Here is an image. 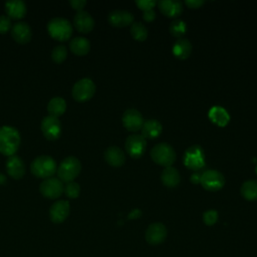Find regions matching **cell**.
Segmentation results:
<instances>
[{"mask_svg":"<svg viewBox=\"0 0 257 257\" xmlns=\"http://www.w3.org/2000/svg\"><path fill=\"white\" fill-rule=\"evenodd\" d=\"M21 138L19 132L10 125L0 126V153L11 157L15 155L20 146Z\"/></svg>","mask_w":257,"mask_h":257,"instance_id":"cell-1","label":"cell"},{"mask_svg":"<svg viewBox=\"0 0 257 257\" xmlns=\"http://www.w3.org/2000/svg\"><path fill=\"white\" fill-rule=\"evenodd\" d=\"M47 31L52 38L58 41H65L72 35V25L66 18L54 17L48 21Z\"/></svg>","mask_w":257,"mask_h":257,"instance_id":"cell-2","label":"cell"},{"mask_svg":"<svg viewBox=\"0 0 257 257\" xmlns=\"http://www.w3.org/2000/svg\"><path fill=\"white\" fill-rule=\"evenodd\" d=\"M57 167L53 158L49 156H39L30 165L31 173L41 179L51 178L56 173Z\"/></svg>","mask_w":257,"mask_h":257,"instance_id":"cell-3","label":"cell"},{"mask_svg":"<svg viewBox=\"0 0 257 257\" xmlns=\"http://www.w3.org/2000/svg\"><path fill=\"white\" fill-rule=\"evenodd\" d=\"M81 171V163L75 157H67L61 161L57 167V177L61 182H73Z\"/></svg>","mask_w":257,"mask_h":257,"instance_id":"cell-4","label":"cell"},{"mask_svg":"<svg viewBox=\"0 0 257 257\" xmlns=\"http://www.w3.org/2000/svg\"><path fill=\"white\" fill-rule=\"evenodd\" d=\"M153 161L164 167H171L176 161V152L173 147L167 143H160L151 150Z\"/></svg>","mask_w":257,"mask_h":257,"instance_id":"cell-5","label":"cell"},{"mask_svg":"<svg viewBox=\"0 0 257 257\" xmlns=\"http://www.w3.org/2000/svg\"><path fill=\"white\" fill-rule=\"evenodd\" d=\"M95 92V84L90 78H81L77 80L71 90L72 96L75 100L79 102H84L89 100Z\"/></svg>","mask_w":257,"mask_h":257,"instance_id":"cell-6","label":"cell"},{"mask_svg":"<svg viewBox=\"0 0 257 257\" xmlns=\"http://www.w3.org/2000/svg\"><path fill=\"white\" fill-rule=\"evenodd\" d=\"M200 184L207 191L216 192L223 188L225 178L223 174L217 170H207L201 174Z\"/></svg>","mask_w":257,"mask_h":257,"instance_id":"cell-7","label":"cell"},{"mask_svg":"<svg viewBox=\"0 0 257 257\" xmlns=\"http://www.w3.org/2000/svg\"><path fill=\"white\" fill-rule=\"evenodd\" d=\"M183 161L184 165L191 170L196 171L203 168L205 166V156L203 149L198 145L190 147L185 152Z\"/></svg>","mask_w":257,"mask_h":257,"instance_id":"cell-8","label":"cell"},{"mask_svg":"<svg viewBox=\"0 0 257 257\" xmlns=\"http://www.w3.org/2000/svg\"><path fill=\"white\" fill-rule=\"evenodd\" d=\"M64 185L58 178H48L43 180L39 185V192L41 195L48 199H57L63 193Z\"/></svg>","mask_w":257,"mask_h":257,"instance_id":"cell-9","label":"cell"},{"mask_svg":"<svg viewBox=\"0 0 257 257\" xmlns=\"http://www.w3.org/2000/svg\"><path fill=\"white\" fill-rule=\"evenodd\" d=\"M124 147L126 153L134 159L141 158L147 148V141L142 135H131L125 139Z\"/></svg>","mask_w":257,"mask_h":257,"instance_id":"cell-10","label":"cell"},{"mask_svg":"<svg viewBox=\"0 0 257 257\" xmlns=\"http://www.w3.org/2000/svg\"><path fill=\"white\" fill-rule=\"evenodd\" d=\"M41 132L46 140L55 141L61 135V123L58 117L47 115L41 120Z\"/></svg>","mask_w":257,"mask_h":257,"instance_id":"cell-11","label":"cell"},{"mask_svg":"<svg viewBox=\"0 0 257 257\" xmlns=\"http://www.w3.org/2000/svg\"><path fill=\"white\" fill-rule=\"evenodd\" d=\"M167 228L164 224L156 222L149 225L146 230V241L153 246L163 243L167 238Z\"/></svg>","mask_w":257,"mask_h":257,"instance_id":"cell-12","label":"cell"},{"mask_svg":"<svg viewBox=\"0 0 257 257\" xmlns=\"http://www.w3.org/2000/svg\"><path fill=\"white\" fill-rule=\"evenodd\" d=\"M122 125L130 132H138L144 124V117L142 113L136 108L126 109L121 117Z\"/></svg>","mask_w":257,"mask_h":257,"instance_id":"cell-13","label":"cell"},{"mask_svg":"<svg viewBox=\"0 0 257 257\" xmlns=\"http://www.w3.org/2000/svg\"><path fill=\"white\" fill-rule=\"evenodd\" d=\"M70 205L68 201L59 200L54 202L49 209L50 220L55 224L62 223L69 215Z\"/></svg>","mask_w":257,"mask_h":257,"instance_id":"cell-14","label":"cell"},{"mask_svg":"<svg viewBox=\"0 0 257 257\" xmlns=\"http://www.w3.org/2000/svg\"><path fill=\"white\" fill-rule=\"evenodd\" d=\"M107 20L114 27H125L134 22V15L127 10L115 9L108 14Z\"/></svg>","mask_w":257,"mask_h":257,"instance_id":"cell-15","label":"cell"},{"mask_svg":"<svg viewBox=\"0 0 257 257\" xmlns=\"http://www.w3.org/2000/svg\"><path fill=\"white\" fill-rule=\"evenodd\" d=\"M11 36L18 43H27L32 37V30L26 22H16L11 27Z\"/></svg>","mask_w":257,"mask_h":257,"instance_id":"cell-16","label":"cell"},{"mask_svg":"<svg viewBox=\"0 0 257 257\" xmlns=\"http://www.w3.org/2000/svg\"><path fill=\"white\" fill-rule=\"evenodd\" d=\"M73 25L77 31L81 33H88L94 27V19L86 11H78L73 17Z\"/></svg>","mask_w":257,"mask_h":257,"instance_id":"cell-17","label":"cell"},{"mask_svg":"<svg viewBox=\"0 0 257 257\" xmlns=\"http://www.w3.org/2000/svg\"><path fill=\"white\" fill-rule=\"evenodd\" d=\"M6 170L12 179L19 180L25 174V165L20 157L13 155L8 157L6 161Z\"/></svg>","mask_w":257,"mask_h":257,"instance_id":"cell-18","label":"cell"},{"mask_svg":"<svg viewBox=\"0 0 257 257\" xmlns=\"http://www.w3.org/2000/svg\"><path fill=\"white\" fill-rule=\"evenodd\" d=\"M157 5L164 15L171 18H176L183 12V4L179 0H161Z\"/></svg>","mask_w":257,"mask_h":257,"instance_id":"cell-19","label":"cell"},{"mask_svg":"<svg viewBox=\"0 0 257 257\" xmlns=\"http://www.w3.org/2000/svg\"><path fill=\"white\" fill-rule=\"evenodd\" d=\"M105 162L112 167H120L125 162V155L123 151L115 146L108 147L103 154Z\"/></svg>","mask_w":257,"mask_h":257,"instance_id":"cell-20","label":"cell"},{"mask_svg":"<svg viewBox=\"0 0 257 257\" xmlns=\"http://www.w3.org/2000/svg\"><path fill=\"white\" fill-rule=\"evenodd\" d=\"M5 10L10 19H21L27 12V7L22 0H12L5 3Z\"/></svg>","mask_w":257,"mask_h":257,"instance_id":"cell-21","label":"cell"},{"mask_svg":"<svg viewBox=\"0 0 257 257\" xmlns=\"http://www.w3.org/2000/svg\"><path fill=\"white\" fill-rule=\"evenodd\" d=\"M141 131H142V136L145 139H156L161 135L163 131V126L159 120L152 118L144 121V124Z\"/></svg>","mask_w":257,"mask_h":257,"instance_id":"cell-22","label":"cell"},{"mask_svg":"<svg viewBox=\"0 0 257 257\" xmlns=\"http://www.w3.org/2000/svg\"><path fill=\"white\" fill-rule=\"evenodd\" d=\"M161 180L163 184L168 188H175L179 185L181 181V176L179 171L174 167H167L163 170L161 174Z\"/></svg>","mask_w":257,"mask_h":257,"instance_id":"cell-23","label":"cell"},{"mask_svg":"<svg viewBox=\"0 0 257 257\" xmlns=\"http://www.w3.org/2000/svg\"><path fill=\"white\" fill-rule=\"evenodd\" d=\"M173 54L179 59H186L192 52V43L187 38H179L173 46Z\"/></svg>","mask_w":257,"mask_h":257,"instance_id":"cell-24","label":"cell"},{"mask_svg":"<svg viewBox=\"0 0 257 257\" xmlns=\"http://www.w3.org/2000/svg\"><path fill=\"white\" fill-rule=\"evenodd\" d=\"M69 48L72 53L82 56L88 53L90 49V42L87 38L82 36L74 37L69 42Z\"/></svg>","mask_w":257,"mask_h":257,"instance_id":"cell-25","label":"cell"},{"mask_svg":"<svg viewBox=\"0 0 257 257\" xmlns=\"http://www.w3.org/2000/svg\"><path fill=\"white\" fill-rule=\"evenodd\" d=\"M209 118L217 125L225 126L230 120V115L225 108L221 106H213L209 110Z\"/></svg>","mask_w":257,"mask_h":257,"instance_id":"cell-26","label":"cell"},{"mask_svg":"<svg viewBox=\"0 0 257 257\" xmlns=\"http://www.w3.org/2000/svg\"><path fill=\"white\" fill-rule=\"evenodd\" d=\"M66 110V101L60 96L52 97L47 104V111L49 115L58 117L62 115Z\"/></svg>","mask_w":257,"mask_h":257,"instance_id":"cell-27","label":"cell"},{"mask_svg":"<svg viewBox=\"0 0 257 257\" xmlns=\"http://www.w3.org/2000/svg\"><path fill=\"white\" fill-rule=\"evenodd\" d=\"M241 196L247 201H257V181L248 180L241 185Z\"/></svg>","mask_w":257,"mask_h":257,"instance_id":"cell-28","label":"cell"},{"mask_svg":"<svg viewBox=\"0 0 257 257\" xmlns=\"http://www.w3.org/2000/svg\"><path fill=\"white\" fill-rule=\"evenodd\" d=\"M130 32L133 38L138 41H144L148 37V29L141 22H133L130 26Z\"/></svg>","mask_w":257,"mask_h":257,"instance_id":"cell-29","label":"cell"},{"mask_svg":"<svg viewBox=\"0 0 257 257\" xmlns=\"http://www.w3.org/2000/svg\"><path fill=\"white\" fill-rule=\"evenodd\" d=\"M169 29H170V32L173 36L178 37V38H182V36L186 33L187 26H186V23L183 20L175 19L171 22Z\"/></svg>","mask_w":257,"mask_h":257,"instance_id":"cell-30","label":"cell"},{"mask_svg":"<svg viewBox=\"0 0 257 257\" xmlns=\"http://www.w3.org/2000/svg\"><path fill=\"white\" fill-rule=\"evenodd\" d=\"M67 56V49L64 45L60 44L55 46L51 51V58L56 63H61Z\"/></svg>","mask_w":257,"mask_h":257,"instance_id":"cell-31","label":"cell"},{"mask_svg":"<svg viewBox=\"0 0 257 257\" xmlns=\"http://www.w3.org/2000/svg\"><path fill=\"white\" fill-rule=\"evenodd\" d=\"M63 193L65 194L66 197L70 199H75L79 196L80 194V187L76 182H69L66 183L63 189Z\"/></svg>","mask_w":257,"mask_h":257,"instance_id":"cell-32","label":"cell"},{"mask_svg":"<svg viewBox=\"0 0 257 257\" xmlns=\"http://www.w3.org/2000/svg\"><path fill=\"white\" fill-rule=\"evenodd\" d=\"M218 221V212L216 210H208L203 213V222L207 226H213Z\"/></svg>","mask_w":257,"mask_h":257,"instance_id":"cell-33","label":"cell"},{"mask_svg":"<svg viewBox=\"0 0 257 257\" xmlns=\"http://www.w3.org/2000/svg\"><path fill=\"white\" fill-rule=\"evenodd\" d=\"M12 27L11 19L7 15H0V34H4L8 32V30Z\"/></svg>","mask_w":257,"mask_h":257,"instance_id":"cell-34","label":"cell"},{"mask_svg":"<svg viewBox=\"0 0 257 257\" xmlns=\"http://www.w3.org/2000/svg\"><path fill=\"white\" fill-rule=\"evenodd\" d=\"M136 4L143 11H147V10L153 9L157 5V1H155V0H137Z\"/></svg>","mask_w":257,"mask_h":257,"instance_id":"cell-35","label":"cell"},{"mask_svg":"<svg viewBox=\"0 0 257 257\" xmlns=\"http://www.w3.org/2000/svg\"><path fill=\"white\" fill-rule=\"evenodd\" d=\"M69 4L71 5V7L75 10L81 11L82 8L86 5V1L85 0H69Z\"/></svg>","mask_w":257,"mask_h":257,"instance_id":"cell-36","label":"cell"},{"mask_svg":"<svg viewBox=\"0 0 257 257\" xmlns=\"http://www.w3.org/2000/svg\"><path fill=\"white\" fill-rule=\"evenodd\" d=\"M185 3H186V5L189 6L190 8L196 9V8L201 7V6L205 3V1H204V0H186Z\"/></svg>","mask_w":257,"mask_h":257,"instance_id":"cell-37","label":"cell"},{"mask_svg":"<svg viewBox=\"0 0 257 257\" xmlns=\"http://www.w3.org/2000/svg\"><path fill=\"white\" fill-rule=\"evenodd\" d=\"M143 18L148 21V22H151L153 20H155L156 18V12L154 9H151V10H147V11H144L143 13Z\"/></svg>","mask_w":257,"mask_h":257,"instance_id":"cell-38","label":"cell"},{"mask_svg":"<svg viewBox=\"0 0 257 257\" xmlns=\"http://www.w3.org/2000/svg\"><path fill=\"white\" fill-rule=\"evenodd\" d=\"M142 216V212L139 209H135L133 210L130 215H128V219H138Z\"/></svg>","mask_w":257,"mask_h":257,"instance_id":"cell-39","label":"cell"},{"mask_svg":"<svg viewBox=\"0 0 257 257\" xmlns=\"http://www.w3.org/2000/svg\"><path fill=\"white\" fill-rule=\"evenodd\" d=\"M200 180H201V174L200 173H194L192 176H191V182L193 184H198L200 183Z\"/></svg>","mask_w":257,"mask_h":257,"instance_id":"cell-40","label":"cell"},{"mask_svg":"<svg viewBox=\"0 0 257 257\" xmlns=\"http://www.w3.org/2000/svg\"><path fill=\"white\" fill-rule=\"evenodd\" d=\"M5 181H6V177L3 174H0V185L4 184Z\"/></svg>","mask_w":257,"mask_h":257,"instance_id":"cell-41","label":"cell"},{"mask_svg":"<svg viewBox=\"0 0 257 257\" xmlns=\"http://www.w3.org/2000/svg\"><path fill=\"white\" fill-rule=\"evenodd\" d=\"M255 172H256V174H257V166H256V168H255Z\"/></svg>","mask_w":257,"mask_h":257,"instance_id":"cell-42","label":"cell"}]
</instances>
